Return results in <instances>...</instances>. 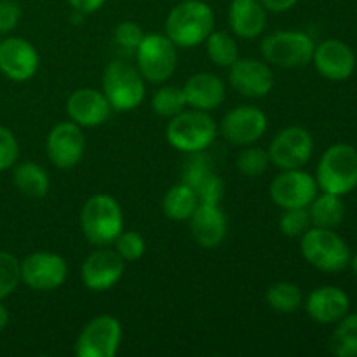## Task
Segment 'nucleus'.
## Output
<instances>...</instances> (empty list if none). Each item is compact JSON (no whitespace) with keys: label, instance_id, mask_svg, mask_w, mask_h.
<instances>
[{"label":"nucleus","instance_id":"30","mask_svg":"<svg viewBox=\"0 0 357 357\" xmlns=\"http://www.w3.org/2000/svg\"><path fill=\"white\" fill-rule=\"evenodd\" d=\"M187 98H185L183 87L164 86L155 91L152 96V108L159 117L171 119L181 114L187 108Z\"/></svg>","mask_w":357,"mask_h":357},{"label":"nucleus","instance_id":"3","mask_svg":"<svg viewBox=\"0 0 357 357\" xmlns=\"http://www.w3.org/2000/svg\"><path fill=\"white\" fill-rule=\"evenodd\" d=\"M317 187L335 195L351 194L357 187V149L349 143H335L321 155L316 169Z\"/></svg>","mask_w":357,"mask_h":357},{"label":"nucleus","instance_id":"4","mask_svg":"<svg viewBox=\"0 0 357 357\" xmlns=\"http://www.w3.org/2000/svg\"><path fill=\"white\" fill-rule=\"evenodd\" d=\"M218 136V124L202 110H183L169 119L166 139L174 150L183 153L204 152Z\"/></svg>","mask_w":357,"mask_h":357},{"label":"nucleus","instance_id":"21","mask_svg":"<svg viewBox=\"0 0 357 357\" xmlns=\"http://www.w3.org/2000/svg\"><path fill=\"white\" fill-rule=\"evenodd\" d=\"M305 310L319 324H335L351 310V298L337 286H321L305 300Z\"/></svg>","mask_w":357,"mask_h":357},{"label":"nucleus","instance_id":"42","mask_svg":"<svg viewBox=\"0 0 357 357\" xmlns=\"http://www.w3.org/2000/svg\"><path fill=\"white\" fill-rule=\"evenodd\" d=\"M349 265H351L352 272H354L356 278H357V253L354 255V257H351V261H349Z\"/></svg>","mask_w":357,"mask_h":357},{"label":"nucleus","instance_id":"37","mask_svg":"<svg viewBox=\"0 0 357 357\" xmlns=\"http://www.w3.org/2000/svg\"><path fill=\"white\" fill-rule=\"evenodd\" d=\"M143 30L132 21H122L115 26L114 30V40L119 47L126 49V51H136L143 38Z\"/></svg>","mask_w":357,"mask_h":357},{"label":"nucleus","instance_id":"13","mask_svg":"<svg viewBox=\"0 0 357 357\" xmlns=\"http://www.w3.org/2000/svg\"><path fill=\"white\" fill-rule=\"evenodd\" d=\"M126 271V261L119 257L115 250L107 246H98L93 253L87 255L80 267V278L89 291L105 293L114 288L122 279Z\"/></svg>","mask_w":357,"mask_h":357},{"label":"nucleus","instance_id":"6","mask_svg":"<svg viewBox=\"0 0 357 357\" xmlns=\"http://www.w3.org/2000/svg\"><path fill=\"white\" fill-rule=\"evenodd\" d=\"M300 251L307 264L321 272H340L349 267L351 261V250L349 244L333 232V229H321L310 227L302 236Z\"/></svg>","mask_w":357,"mask_h":357},{"label":"nucleus","instance_id":"11","mask_svg":"<svg viewBox=\"0 0 357 357\" xmlns=\"http://www.w3.org/2000/svg\"><path fill=\"white\" fill-rule=\"evenodd\" d=\"M316 176L309 174L307 171L300 169H284L271 181L268 195L278 208L298 209L309 208L310 202L317 195Z\"/></svg>","mask_w":357,"mask_h":357},{"label":"nucleus","instance_id":"19","mask_svg":"<svg viewBox=\"0 0 357 357\" xmlns=\"http://www.w3.org/2000/svg\"><path fill=\"white\" fill-rule=\"evenodd\" d=\"M66 114L70 121L80 128H98L105 124L112 114V107L103 91L94 87H80L66 100Z\"/></svg>","mask_w":357,"mask_h":357},{"label":"nucleus","instance_id":"1","mask_svg":"<svg viewBox=\"0 0 357 357\" xmlns=\"http://www.w3.org/2000/svg\"><path fill=\"white\" fill-rule=\"evenodd\" d=\"M215 30V13L204 0H181L166 17V35L176 47L204 44Z\"/></svg>","mask_w":357,"mask_h":357},{"label":"nucleus","instance_id":"8","mask_svg":"<svg viewBox=\"0 0 357 357\" xmlns=\"http://www.w3.org/2000/svg\"><path fill=\"white\" fill-rule=\"evenodd\" d=\"M136 68L146 82L164 84L178 66V47L166 33H145L136 49Z\"/></svg>","mask_w":357,"mask_h":357},{"label":"nucleus","instance_id":"12","mask_svg":"<svg viewBox=\"0 0 357 357\" xmlns=\"http://www.w3.org/2000/svg\"><path fill=\"white\" fill-rule=\"evenodd\" d=\"M271 164L284 169H300L310 160L314 153V138L307 129L289 126L274 136L268 146Z\"/></svg>","mask_w":357,"mask_h":357},{"label":"nucleus","instance_id":"10","mask_svg":"<svg viewBox=\"0 0 357 357\" xmlns=\"http://www.w3.org/2000/svg\"><path fill=\"white\" fill-rule=\"evenodd\" d=\"M21 282L33 291H54L65 284L68 265L65 258L51 251H37L20 261Z\"/></svg>","mask_w":357,"mask_h":357},{"label":"nucleus","instance_id":"20","mask_svg":"<svg viewBox=\"0 0 357 357\" xmlns=\"http://www.w3.org/2000/svg\"><path fill=\"white\" fill-rule=\"evenodd\" d=\"M188 222H190V236L204 250L218 248L225 239L227 229H229L227 216L222 208L218 204H208V202H199Z\"/></svg>","mask_w":357,"mask_h":357},{"label":"nucleus","instance_id":"40","mask_svg":"<svg viewBox=\"0 0 357 357\" xmlns=\"http://www.w3.org/2000/svg\"><path fill=\"white\" fill-rule=\"evenodd\" d=\"M260 2L264 3L265 9L271 10V13L281 14V13H286V10L293 9L300 0H260Z\"/></svg>","mask_w":357,"mask_h":357},{"label":"nucleus","instance_id":"5","mask_svg":"<svg viewBox=\"0 0 357 357\" xmlns=\"http://www.w3.org/2000/svg\"><path fill=\"white\" fill-rule=\"evenodd\" d=\"M101 91L115 112H131L145 100V79L138 68L122 59L110 61L103 70Z\"/></svg>","mask_w":357,"mask_h":357},{"label":"nucleus","instance_id":"38","mask_svg":"<svg viewBox=\"0 0 357 357\" xmlns=\"http://www.w3.org/2000/svg\"><path fill=\"white\" fill-rule=\"evenodd\" d=\"M21 20V6L17 0H0V33H9Z\"/></svg>","mask_w":357,"mask_h":357},{"label":"nucleus","instance_id":"15","mask_svg":"<svg viewBox=\"0 0 357 357\" xmlns=\"http://www.w3.org/2000/svg\"><path fill=\"white\" fill-rule=\"evenodd\" d=\"M86 138L80 126L75 122H59L49 131L45 139L47 159L59 169H72L82 160Z\"/></svg>","mask_w":357,"mask_h":357},{"label":"nucleus","instance_id":"31","mask_svg":"<svg viewBox=\"0 0 357 357\" xmlns=\"http://www.w3.org/2000/svg\"><path fill=\"white\" fill-rule=\"evenodd\" d=\"M236 166L239 173L244 174V176L257 178L268 169L271 157H268L267 150L260 149V146L246 145V149L241 150L239 155H237Z\"/></svg>","mask_w":357,"mask_h":357},{"label":"nucleus","instance_id":"33","mask_svg":"<svg viewBox=\"0 0 357 357\" xmlns=\"http://www.w3.org/2000/svg\"><path fill=\"white\" fill-rule=\"evenodd\" d=\"M114 250L117 251L119 257L124 261H138L145 255L146 250L145 239H143L142 234L132 232V230H129V232L122 230L117 239L114 241Z\"/></svg>","mask_w":357,"mask_h":357},{"label":"nucleus","instance_id":"32","mask_svg":"<svg viewBox=\"0 0 357 357\" xmlns=\"http://www.w3.org/2000/svg\"><path fill=\"white\" fill-rule=\"evenodd\" d=\"M21 282L20 260L7 251H0V300L7 298Z\"/></svg>","mask_w":357,"mask_h":357},{"label":"nucleus","instance_id":"17","mask_svg":"<svg viewBox=\"0 0 357 357\" xmlns=\"http://www.w3.org/2000/svg\"><path fill=\"white\" fill-rule=\"evenodd\" d=\"M312 63L324 79L344 82L354 75L357 59L351 45L338 38H328L316 45Z\"/></svg>","mask_w":357,"mask_h":357},{"label":"nucleus","instance_id":"26","mask_svg":"<svg viewBox=\"0 0 357 357\" xmlns=\"http://www.w3.org/2000/svg\"><path fill=\"white\" fill-rule=\"evenodd\" d=\"M199 206V197L187 183L173 185L162 199V211L173 222H187Z\"/></svg>","mask_w":357,"mask_h":357},{"label":"nucleus","instance_id":"39","mask_svg":"<svg viewBox=\"0 0 357 357\" xmlns=\"http://www.w3.org/2000/svg\"><path fill=\"white\" fill-rule=\"evenodd\" d=\"M75 13H80L82 16L94 14L107 3V0H66Z\"/></svg>","mask_w":357,"mask_h":357},{"label":"nucleus","instance_id":"34","mask_svg":"<svg viewBox=\"0 0 357 357\" xmlns=\"http://www.w3.org/2000/svg\"><path fill=\"white\" fill-rule=\"evenodd\" d=\"M312 227L307 208L284 209L279 220V229L286 237H302Z\"/></svg>","mask_w":357,"mask_h":357},{"label":"nucleus","instance_id":"24","mask_svg":"<svg viewBox=\"0 0 357 357\" xmlns=\"http://www.w3.org/2000/svg\"><path fill=\"white\" fill-rule=\"evenodd\" d=\"M13 181L21 194L31 199L44 197L51 188V178H49L47 171L31 160L14 164Z\"/></svg>","mask_w":357,"mask_h":357},{"label":"nucleus","instance_id":"9","mask_svg":"<svg viewBox=\"0 0 357 357\" xmlns=\"http://www.w3.org/2000/svg\"><path fill=\"white\" fill-rule=\"evenodd\" d=\"M122 344V324L117 317L101 316L91 319L75 340L77 357H114Z\"/></svg>","mask_w":357,"mask_h":357},{"label":"nucleus","instance_id":"14","mask_svg":"<svg viewBox=\"0 0 357 357\" xmlns=\"http://www.w3.org/2000/svg\"><path fill=\"white\" fill-rule=\"evenodd\" d=\"M268 128L264 110L251 105H241L223 115L220 122L222 136L232 145L246 146L257 143Z\"/></svg>","mask_w":357,"mask_h":357},{"label":"nucleus","instance_id":"29","mask_svg":"<svg viewBox=\"0 0 357 357\" xmlns=\"http://www.w3.org/2000/svg\"><path fill=\"white\" fill-rule=\"evenodd\" d=\"M330 349L338 357H357V312H349L338 321Z\"/></svg>","mask_w":357,"mask_h":357},{"label":"nucleus","instance_id":"7","mask_svg":"<svg viewBox=\"0 0 357 357\" xmlns=\"http://www.w3.org/2000/svg\"><path fill=\"white\" fill-rule=\"evenodd\" d=\"M316 42L300 30H279L261 40L260 51L268 65L278 68H302L312 63Z\"/></svg>","mask_w":357,"mask_h":357},{"label":"nucleus","instance_id":"36","mask_svg":"<svg viewBox=\"0 0 357 357\" xmlns=\"http://www.w3.org/2000/svg\"><path fill=\"white\" fill-rule=\"evenodd\" d=\"M20 159V143L10 129L0 126V171L14 167Z\"/></svg>","mask_w":357,"mask_h":357},{"label":"nucleus","instance_id":"16","mask_svg":"<svg viewBox=\"0 0 357 357\" xmlns=\"http://www.w3.org/2000/svg\"><path fill=\"white\" fill-rule=\"evenodd\" d=\"M229 82L246 98H265L274 89V72L267 61L255 58H239L229 68Z\"/></svg>","mask_w":357,"mask_h":357},{"label":"nucleus","instance_id":"23","mask_svg":"<svg viewBox=\"0 0 357 357\" xmlns=\"http://www.w3.org/2000/svg\"><path fill=\"white\" fill-rule=\"evenodd\" d=\"M187 105L194 110L211 112L225 100V84L218 75L209 72H199L188 77L183 86Z\"/></svg>","mask_w":357,"mask_h":357},{"label":"nucleus","instance_id":"41","mask_svg":"<svg viewBox=\"0 0 357 357\" xmlns=\"http://www.w3.org/2000/svg\"><path fill=\"white\" fill-rule=\"evenodd\" d=\"M9 321H10L9 310H7V307L3 305L2 300H0V331H3L7 326H9Z\"/></svg>","mask_w":357,"mask_h":357},{"label":"nucleus","instance_id":"18","mask_svg":"<svg viewBox=\"0 0 357 357\" xmlns=\"http://www.w3.org/2000/svg\"><path fill=\"white\" fill-rule=\"evenodd\" d=\"M40 56L33 44L21 37L0 42V72L13 82H26L38 72Z\"/></svg>","mask_w":357,"mask_h":357},{"label":"nucleus","instance_id":"22","mask_svg":"<svg viewBox=\"0 0 357 357\" xmlns=\"http://www.w3.org/2000/svg\"><path fill=\"white\" fill-rule=\"evenodd\" d=\"M267 13L260 0H232L229 6V26L236 37L253 38L260 37L267 24Z\"/></svg>","mask_w":357,"mask_h":357},{"label":"nucleus","instance_id":"35","mask_svg":"<svg viewBox=\"0 0 357 357\" xmlns=\"http://www.w3.org/2000/svg\"><path fill=\"white\" fill-rule=\"evenodd\" d=\"M195 194H197L199 202H208V204H220L223 199V192H225V183H223L222 176L211 171L206 174L201 181L194 187Z\"/></svg>","mask_w":357,"mask_h":357},{"label":"nucleus","instance_id":"28","mask_svg":"<svg viewBox=\"0 0 357 357\" xmlns=\"http://www.w3.org/2000/svg\"><path fill=\"white\" fill-rule=\"evenodd\" d=\"M265 302L275 312L293 314L303 305V293L295 282H274V284H271L267 288Z\"/></svg>","mask_w":357,"mask_h":357},{"label":"nucleus","instance_id":"2","mask_svg":"<svg viewBox=\"0 0 357 357\" xmlns=\"http://www.w3.org/2000/svg\"><path fill=\"white\" fill-rule=\"evenodd\" d=\"M80 229L93 246L114 244L119 234L124 230L121 204L108 194L91 195L80 211Z\"/></svg>","mask_w":357,"mask_h":357},{"label":"nucleus","instance_id":"27","mask_svg":"<svg viewBox=\"0 0 357 357\" xmlns=\"http://www.w3.org/2000/svg\"><path fill=\"white\" fill-rule=\"evenodd\" d=\"M206 52L213 65L220 68H230L239 59V47L232 33L225 30H213L204 40Z\"/></svg>","mask_w":357,"mask_h":357},{"label":"nucleus","instance_id":"25","mask_svg":"<svg viewBox=\"0 0 357 357\" xmlns=\"http://www.w3.org/2000/svg\"><path fill=\"white\" fill-rule=\"evenodd\" d=\"M307 209H309L312 227H321V229H335L345 218V204L342 197L328 194V192L316 195Z\"/></svg>","mask_w":357,"mask_h":357}]
</instances>
